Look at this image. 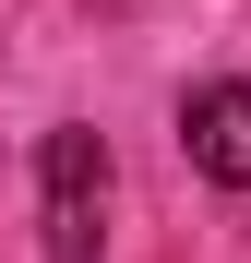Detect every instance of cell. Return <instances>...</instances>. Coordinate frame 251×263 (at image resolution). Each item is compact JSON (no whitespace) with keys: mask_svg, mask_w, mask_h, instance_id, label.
<instances>
[{"mask_svg":"<svg viewBox=\"0 0 251 263\" xmlns=\"http://www.w3.org/2000/svg\"><path fill=\"white\" fill-rule=\"evenodd\" d=\"M36 192H48V263H96V215H108V144L84 120H60L36 144Z\"/></svg>","mask_w":251,"mask_h":263,"instance_id":"cell-1","label":"cell"},{"mask_svg":"<svg viewBox=\"0 0 251 263\" xmlns=\"http://www.w3.org/2000/svg\"><path fill=\"white\" fill-rule=\"evenodd\" d=\"M180 156L216 192H251V84H191L180 96Z\"/></svg>","mask_w":251,"mask_h":263,"instance_id":"cell-2","label":"cell"},{"mask_svg":"<svg viewBox=\"0 0 251 263\" xmlns=\"http://www.w3.org/2000/svg\"><path fill=\"white\" fill-rule=\"evenodd\" d=\"M108 12H132V0H108Z\"/></svg>","mask_w":251,"mask_h":263,"instance_id":"cell-3","label":"cell"}]
</instances>
